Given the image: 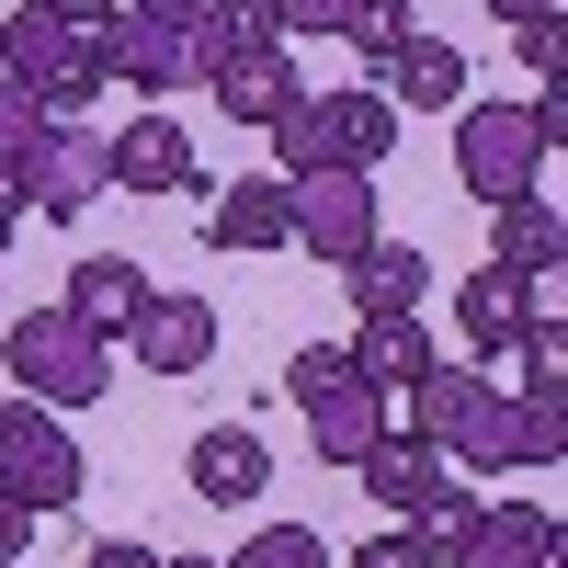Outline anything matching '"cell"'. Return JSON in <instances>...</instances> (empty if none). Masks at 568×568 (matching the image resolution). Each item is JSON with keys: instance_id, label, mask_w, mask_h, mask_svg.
Masks as SVG:
<instances>
[{"instance_id": "cell-15", "label": "cell", "mask_w": 568, "mask_h": 568, "mask_svg": "<svg viewBox=\"0 0 568 568\" xmlns=\"http://www.w3.org/2000/svg\"><path fill=\"white\" fill-rule=\"evenodd\" d=\"M364 69H375V91H387L398 114H444V103H466V58H455L444 34H398L387 58H364Z\"/></svg>"}, {"instance_id": "cell-38", "label": "cell", "mask_w": 568, "mask_h": 568, "mask_svg": "<svg viewBox=\"0 0 568 568\" xmlns=\"http://www.w3.org/2000/svg\"><path fill=\"white\" fill-rule=\"evenodd\" d=\"M160 568H216V557H194V546H160Z\"/></svg>"}, {"instance_id": "cell-32", "label": "cell", "mask_w": 568, "mask_h": 568, "mask_svg": "<svg viewBox=\"0 0 568 568\" xmlns=\"http://www.w3.org/2000/svg\"><path fill=\"white\" fill-rule=\"evenodd\" d=\"M80 568H160L149 535H103V546H80Z\"/></svg>"}, {"instance_id": "cell-4", "label": "cell", "mask_w": 568, "mask_h": 568, "mask_svg": "<svg viewBox=\"0 0 568 568\" xmlns=\"http://www.w3.org/2000/svg\"><path fill=\"white\" fill-rule=\"evenodd\" d=\"M568 455V398H500L478 387V409L444 433V466H478V478H500V466H557Z\"/></svg>"}, {"instance_id": "cell-16", "label": "cell", "mask_w": 568, "mask_h": 568, "mask_svg": "<svg viewBox=\"0 0 568 568\" xmlns=\"http://www.w3.org/2000/svg\"><path fill=\"white\" fill-rule=\"evenodd\" d=\"M524 318H535V273H500V262H489V273L455 284V329H466V353H478V364H500Z\"/></svg>"}, {"instance_id": "cell-36", "label": "cell", "mask_w": 568, "mask_h": 568, "mask_svg": "<svg viewBox=\"0 0 568 568\" xmlns=\"http://www.w3.org/2000/svg\"><path fill=\"white\" fill-rule=\"evenodd\" d=\"M45 12H69V23L91 34V23H103V12H125V0H45Z\"/></svg>"}, {"instance_id": "cell-7", "label": "cell", "mask_w": 568, "mask_h": 568, "mask_svg": "<svg viewBox=\"0 0 568 568\" xmlns=\"http://www.w3.org/2000/svg\"><path fill=\"white\" fill-rule=\"evenodd\" d=\"M546 136H535V114L524 103H466L455 114V171H466V194L478 205H500V194H546Z\"/></svg>"}, {"instance_id": "cell-6", "label": "cell", "mask_w": 568, "mask_h": 568, "mask_svg": "<svg viewBox=\"0 0 568 568\" xmlns=\"http://www.w3.org/2000/svg\"><path fill=\"white\" fill-rule=\"evenodd\" d=\"M0 80H23L45 114H80L91 91H103V69H91V34L69 12H45V0H23L12 23H0Z\"/></svg>"}, {"instance_id": "cell-29", "label": "cell", "mask_w": 568, "mask_h": 568, "mask_svg": "<svg viewBox=\"0 0 568 568\" xmlns=\"http://www.w3.org/2000/svg\"><path fill=\"white\" fill-rule=\"evenodd\" d=\"M342 34L364 45V58H387V45H398V34H420V23H409V0H353V12H342Z\"/></svg>"}, {"instance_id": "cell-28", "label": "cell", "mask_w": 568, "mask_h": 568, "mask_svg": "<svg viewBox=\"0 0 568 568\" xmlns=\"http://www.w3.org/2000/svg\"><path fill=\"white\" fill-rule=\"evenodd\" d=\"M216 568H329V535H307V524H273V535H251L240 557H216Z\"/></svg>"}, {"instance_id": "cell-33", "label": "cell", "mask_w": 568, "mask_h": 568, "mask_svg": "<svg viewBox=\"0 0 568 568\" xmlns=\"http://www.w3.org/2000/svg\"><path fill=\"white\" fill-rule=\"evenodd\" d=\"M511 34H524V69H535V80H557V12H535V23H511Z\"/></svg>"}, {"instance_id": "cell-31", "label": "cell", "mask_w": 568, "mask_h": 568, "mask_svg": "<svg viewBox=\"0 0 568 568\" xmlns=\"http://www.w3.org/2000/svg\"><path fill=\"white\" fill-rule=\"evenodd\" d=\"M353 0H273V34H342Z\"/></svg>"}, {"instance_id": "cell-19", "label": "cell", "mask_w": 568, "mask_h": 568, "mask_svg": "<svg viewBox=\"0 0 568 568\" xmlns=\"http://www.w3.org/2000/svg\"><path fill=\"white\" fill-rule=\"evenodd\" d=\"M455 568H557V511H524V500H500L466 524Z\"/></svg>"}, {"instance_id": "cell-3", "label": "cell", "mask_w": 568, "mask_h": 568, "mask_svg": "<svg viewBox=\"0 0 568 568\" xmlns=\"http://www.w3.org/2000/svg\"><path fill=\"white\" fill-rule=\"evenodd\" d=\"M284 398L307 409V433H318V455H329V466H353L375 433H387V387H375V375H364L342 342H307L296 364H284Z\"/></svg>"}, {"instance_id": "cell-9", "label": "cell", "mask_w": 568, "mask_h": 568, "mask_svg": "<svg viewBox=\"0 0 568 568\" xmlns=\"http://www.w3.org/2000/svg\"><path fill=\"white\" fill-rule=\"evenodd\" d=\"M91 69H103V91H182L194 69H182V23L171 12H103L91 23Z\"/></svg>"}, {"instance_id": "cell-20", "label": "cell", "mask_w": 568, "mask_h": 568, "mask_svg": "<svg viewBox=\"0 0 568 568\" xmlns=\"http://www.w3.org/2000/svg\"><path fill=\"white\" fill-rule=\"evenodd\" d=\"M489 262H500V273H557V262H568L557 205H546V194H500V205H489Z\"/></svg>"}, {"instance_id": "cell-35", "label": "cell", "mask_w": 568, "mask_h": 568, "mask_svg": "<svg viewBox=\"0 0 568 568\" xmlns=\"http://www.w3.org/2000/svg\"><path fill=\"white\" fill-rule=\"evenodd\" d=\"M23 216H34V205H23V171H12V160H0V240H12V227H23Z\"/></svg>"}, {"instance_id": "cell-11", "label": "cell", "mask_w": 568, "mask_h": 568, "mask_svg": "<svg viewBox=\"0 0 568 568\" xmlns=\"http://www.w3.org/2000/svg\"><path fill=\"white\" fill-rule=\"evenodd\" d=\"M182 478H194V500H216V511H251V500H262V478H273L262 420H205V433L182 444Z\"/></svg>"}, {"instance_id": "cell-14", "label": "cell", "mask_w": 568, "mask_h": 568, "mask_svg": "<svg viewBox=\"0 0 568 568\" xmlns=\"http://www.w3.org/2000/svg\"><path fill=\"white\" fill-rule=\"evenodd\" d=\"M125 353L149 364V375H205L216 364V307L205 296H149L136 329H125Z\"/></svg>"}, {"instance_id": "cell-23", "label": "cell", "mask_w": 568, "mask_h": 568, "mask_svg": "<svg viewBox=\"0 0 568 568\" xmlns=\"http://www.w3.org/2000/svg\"><path fill=\"white\" fill-rule=\"evenodd\" d=\"M353 364L375 375V387H409V375L433 364V329H420V307H387V318H364V329H353Z\"/></svg>"}, {"instance_id": "cell-27", "label": "cell", "mask_w": 568, "mask_h": 568, "mask_svg": "<svg viewBox=\"0 0 568 568\" xmlns=\"http://www.w3.org/2000/svg\"><path fill=\"white\" fill-rule=\"evenodd\" d=\"M45 125H58V114H45L34 91H23V80H0V160H12V171H34V149H45Z\"/></svg>"}, {"instance_id": "cell-37", "label": "cell", "mask_w": 568, "mask_h": 568, "mask_svg": "<svg viewBox=\"0 0 568 568\" xmlns=\"http://www.w3.org/2000/svg\"><path fill=\"white\" fill-rule=\"evenodd\" d=\"M489 12H500V23H535V12H557V0H489Z\"/></svg>"}, {"instance_id": "cell-24", "label": "cell", "mask_w": 568, "mask_h": 568, "mask_svg": "<svg viewBox=\"0 0 568 568\" xmlns=\"http://www.w3.org/2000/svg\"><path fill=\"white\" fill-rule=\"evenodd\" d=\"M296 91H307V80L284 69V45H262V58H240V69L216 80V103H227V125H262V136H273V114L296 103Z\"/></svg>"}, {"instance_id": "cell-39", "label": "cell", "mask_w": 568, "mask_h": 568, "mask_svg": "<svg viewBox=\"0 0 568 568\" xmlns=\"http://www.w3.org/2000/svg\"><path fill=\"white\" fill-rule=\"evenodd\" d=\"M136 12H171V23H182V12H194V0H136Z\"/></svg>"}, {"instance_id": "cell-25", "label": "cell", "mask_w": 568, "mask_h": 568, "mask_svg": "<svg viewBox=\"0 0 568 568\" xmlns=\"http://www.w3.org/2000/svg\"><path fill=\"white\" fill-rule=\"evenodd\" d=\"M478 387H489L478 364H420V375H409V433H420V444H444L455 420L478 409Z\"/></svg>"}, {"instance_id": "cell-5", "label": "cell", "mask_w": 568, "mask_h": 568, "mask_svg": "<svg viewBox=\"0 0 568 568\" xmlns=\"http://www.w3.org/2000/svg\"><path fill=\"white\" fill-rule=\"evenodd\" d=\"M0 489H12L23 511H69L91 489V455L69 444V420L45 398H0Z\"/></svg>"}, {"instance_id": "cell-10", "label": "cell", "mask_w": 568, "mask_h": 568, "mask_svg": "<svg viewBox=\"0 0 568 568\" xmlns=\"http://www.w3.org/2000/svg\"><path fill=\"white\" fill-rule=\"evenodd\" d=\"M91 194H114V136H91V125L58 114V125H45V149H34V171H23V205L69 227Z\"/></svg>"}, {"instance_id": "cell-30", "label": "cell", "mask_w": 568, "mask_h": 568, "mask_svg": "<svg viewBox=\"0 0 568 568\" xmlns=\"http://www.w3.org/2000/svg\"><path fill=\"white\" fill-rule=\"evenodd\" d=\"M342 568H433V546H420V535L398 524V535H364V546H353Z\"/></svg>"}, {"instance_id": "cell-21", "label": "cell", "mask_w": 568, "mask_h": 568, "mask_svg": "<svg viewBox=\"0 0 568 568\" xmlns=\"http://www.w3.org/2000/svg\"><path fill=\"white\" fill-rule=\"evenodd\" d=\"M205 240H216V251H284V171H273V182H216Z\"/></svg>"}, {"instance_id": "cell-22", "label": "cell", "mask_w": 568, "mask_h": 568, "mask_svg": "<svg viewBox=\"0 0 568 568\" xmlns=\"http://www.w3.org/2000/svg\"><path fill=\"white\" fill-rule=\"evenodd\" d=\"M353 478H364L375 500H387V511H409L420 489L444 478V444H420V433H375V444L353 455Z\"/></svg>"}, {"instance_id": "cell-8", "label": "cell", "mask_w": 568, "mask_h": 568, "mask_svg": "<svg viewBox=\"0 0 568 568\" xmlns=\"http://www.w3.org/2000/svg\"><path fill=\"white\" fill-rule=\"evenodd\" d=\"M284 240L342 273V262L375 240V182H364V171H307V182H284Z\"/></svg>"}, {"instance_id": "cell-17", "label": "cell", "mask_w": 568, "mask_h": 568, "mask_svg": "<svg viewBox=\"0 0 568 568\" xmlns=\"http://www.w3.org/2000/svg\"><path fill=\"white\" fill-rule=\"evenodd\" d=\"M182 182H194V136H182L171 114H136L125 136H114V194H182Z\"/></svg>"}, {"instance_id": "cell-34", "label": "cell", "mask_w": 568, "mask_h": 568, "mask_svg": "<svg viewBox=\"0 0 568 568\" xmlns=\"http://www.w3.org/2000/svg\"><path fill=\"white\" fill-rule=\"evenodd\" d=\"M23 535H34V511H23L12 489H0V568H12V557H23Z\"/></svg>"}, {"instance_id": "cell-1", "label": "cell", "mask_w": 568, "mask_h": 568, "mask_svg": "<svg viewBox=\"0 0 568 568\" xmlns=\"http://www.w3.org/2000/svg\"><path fill=\"white\" fill-rule=\"evenodd\" d=\"M387 149H398V103H387V91H296V103L273 114L284 182H307V171H375Z\"/></svg>"}, {"instance_id": "cell-2", "label": "cell", "mask_w": 568, "mask_h": 568, "mask_svg": "<svg viewBox=\"0 0 568 568\" xmlns=\"http://www.w3.org/2000/svg\"><path fill=\"white\" fill-rule=\"evenodd\" d=\"M114 342H91V329L69 318V307H23L12 329H0V364H12V387L23 398H45V409H91L114 387V364H103Z\"/></svg>"}, {"instance_id": "cell-13", "label": "cell", "mask_w": 568, "mask_h": 568, "mask_svg": "<svg viewBox=\"0 0 568 568\" xmlns=\"http://www.w3.org/2000/svg\"><path fill=\"white\" fill-rule=\"evenodd\" d=\"M149 296H160V284H149V262H125V251H91V262H69V296H58V307L91 329V342H125Z\"/></svg>"}, {"instance_id": "cell-12", "label": "cell", "mask_w": 568, "mask_h": 568, "mask_svg": "<svg viewBox=\"0 0 568 568\" xmlns=\"http://www.w3.org/2000/svg\"><path fill=\"white\" fill-rule=\"evenodd\" d=\"M262 45H284L273 0H194V12H182V69L194 80H227L240 58H262Z\"/></svg>"}, {"instance_id": "cell-18", "label": "cell", "mask_w": 568, "mask_h": 568, "mask_svg": "<svg viewBox=\"0 0 568 568\" xmlns=\"http://www.w3.org/2000/svg\"><path fill=\"white\" fill-rule=\"evenodd\" d=\"M342 284H353V307H364V318L420 307V296H433V251H409V240H387V227H375V240L342 262Z\"/></svg>"}, {"instance_id": "cell-26", "label": "cell", "mask_w": 568, "mask_h": 568, "mask_svg": "<svg viewBox=\"0 0 568 568\" xmlns=\"http://www.w3.org/2000/svg\"><path fill=\"white\" fill-rule=\"evenodd\" d=\"M500 364H524V398H568V318H524V329H511V353Z\"/></svg>"}]
</instances>
